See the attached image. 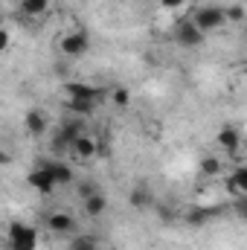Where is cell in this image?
I'll return each mask as SVG.
<instances>
[{
  "label": "cell",
  "instance_id": "83f0119b",
  "mask_svg": "<svg viewBox=\"0 0 247 250\" xmlns=\"http://www.w3.org/2000/svg\"><path fill=\"white\" fill-rule=\"evenodd\" d=\"M245 41H247V32H245Z\"/></svg>",
  "mask_w": 247,
  "mask_h": 250
},
{
  "label": "cell",
  "instance_id": "8fae6325",
  "mask_svg": "<svg viewBox=\"0 0 247 250\" xmlns=\"http://www.w3.org/2000/svg\"><path fill=\"white\" fill-rule=\"evenodd\" d=\"M47 125H50L47 114H44V111H38V108H32V111L23 117V128H26L32 137H41V134H47Z\"/></svg>",
  "mask_w": 247,
  "mask_h": 250
},
{
  "label": "cell",
  "instance_id": "ffe728a7",
  "mask_svg": "<svg viewBox=\"0 0 247 250\" xmlns=\"http://www.w3.org/2000/svg\"><path fill=\"white\" fill-rule=\"evenodd\" d=\"M224 15H227V21H230V23H242V21L247 18V12H245V6H242V3L224 6Z\"/></svg>",
  "mask_w": 247,
  "mask_h": 250
},
{
  "label": "cell",
  "instance_id": "7402d4cb",
  "mask_svg": "<svg viewBox=\"0 0 247 250\" xmlns=\"http://www.w3.org/2000/svg\"><path fill=\"white\" fill-rule=\"evenodd\" d=\"M218 172H221V160H218V157H204V160H201V175H209V178H212V175H218Z\"/></svg>",
  "mask_w": 247,
  "mask_h": 250
},
{
  "label": "cell",
  "instance_id": "277c9868",
  "mask_svg": "<svg viewBox=\"0 0 247 250\" xmlns=\"http://www.w3.org/2000/svg\"><path fill=\"white\" fill-rule=\"evenodd\" d=\"M175 41H178V47H184V50H195V47L204 44V32L195 26V21H181V23L175 26Z\"/></svg>",
  "mask_w": 247,
  "mask_h": 250
},
{
  "label": "cell",
  "instance_id": "e0dca14e",
  "mask_svg": "<svg viewBox=\"0 0 247 250\" xmlns=\"http://www.w3.org/2000/svg\"><path fill=\"white\" fill-rule=\"evenodd\" d=\"M151 192H148V187H134L131 189V195H128V204L134 207V209H148L151 207Z\"/></svg>",
  "mask_w": 247,
  "mask_h": 250
},
{
  "label": "cell",
  "instance_id": "2e32d148",
  "mask_svg": "<svg viewBox=\"0 0 247 250\" xmlns=\"http://www.w3.org/2000/svg\"><path fill=\"white\" fill-rule=\"evenodd\" d=\"M221 212H224L221 207H209V209H206V207H204V209H189V212H186V221H189V224H206V221L218 218Z\"/></svg>",
  "mask_w": 247,
  "mask_h": 250
},
{
  "label": "cell",
  "instance_id": "9c48e42d",
  "mask_svg": "<svg viewBox=\"0 0 247 250\" xmlns=\"http://www.w3.org/2000/svg\"><path fill=\"white\" fill-rule=\"evenodd\" d=\"M215 143H218V146H221L227 154H236V151L242 148V134H239L233 125H221V131H218Z\"/></svg>",
  "mask_w": 247,
  "mask_h": 250
},
{
  "label": "cell",
  "instance_id": "5bb4252c",
  "mask_svg": "<svg viewBox=\"0 0 247 250\" xmlns=\"http://www.w3.org/2000/svg\"><path fill=\"white\" fill-rule=\"evenodd\" d=\"M105 209H108V198H105V192H102V189H99L96 195L84 198V212H87L90 218H99Z\"/></svg>",
  "mask_w": 247,
  "mask_h": 250
},
{
  "label": "cell",
  "instance_id": "52a82bcc",
  "mask_svg": "<svg viewBox=\"0 0 247 250\" xmlns=\"http://www.w3.org/2000/svg\"><path fill=\"white\" fill-rule=\"evenodd\" d=\"M26 184L35 189V192H41V195H53V192H56V187H59V184H56V178H53V175H50V172H47L41 163H38V166L29 172Z\"/></svg>",
  "mask_w": 247,
  "mask_h": 250
},
{
  "label": "cell",
  "instance_id": "ba28073f",
  "mask_svg": "<svg viewBox=\"0 0 247 250\" xmlns=\"http://www.w3.org/2000/svg\"><path fill=\"white\" fill-rule=\"evenodd\" d=\"M47 227L59 236H76V218L70 212H62V209L47 215Z\"/></svg>",
  "mask_w": 247,
  "mask_h": 250
},
{
  "label": "cell",
  "instance_id": "d4e9b609",
  "mask_svg": "<svg viewBox=\"0 0 247 250\" xmlns=\"http://www.w3.org/2000/svg\"><path fill=\"white\" fill-rule=\"evenodd\" d=\"M160 6H163V9H169V12H175V9L186 6V0H160Z\"/></svg>",
  "mask_w": 247,
  "mask_h": 250
},
{
  "label": "cell",
  "instance_id": "5b68a950",
  "mask_svg": "<svg viewBox=\"0 0 247 250\" xmlns=\"http://www.w3.org/2000/svg\"><path fill=\"white\" fill-rule=\"evenodd\" d=\"M62 53L67 56V59H82L87 50H90V38L82 32V29H76V32H67L62 38Z\"/></svg>",
  "mask_w": 247,
  "mask_h": 250
},
{
  "label": "cell",
  "instance_id": "9a60e30c",
  "mask_svg": "<svg viewBox=\"0 0 247 250\" xmlns=\"http://www.w3.org/2000/svg\"><path fill=\"white\" fill-rule=\"evenodd\" d=\"M96 148H99V146H96V140L82 134V137L76 140V146H73V154H76L79 160H90V157L96 154Z\"/></svg>",
  "mask_w": 247,
  "mask_h": 250
},
{
  "label": "cell",
  "instance_id": "603a6c76",
  "mask_svg": "<svg viewBox=\"0 0 247 250\" xmlns=\"http://www.w3.org/2000/svg\"><path fill=\"white\" fill-rule=\"evenodd\" d=\"M96 192H99V187H96V184H90V181L79 184V195H82V201H84V198H90V195H96Z\"/></svg>",
  "mask_w": 247,
  "mask_h": 250
},
{
  "label": "cell",
  "instance_id": "44dd1931",
  "mask_svg": "<svg viewBox=\"0 0 247 250\" xmlns=\"http://www.w3.org/2000/svg\"><path fill=\"white\" fill-rule=\"evenodd\" d=\"M111 99H114L117 108H128V105H131V90H128V87H114V90H111Z\"/></svg>",
  "mask_w": 247,
  "mask_h": 250
},
{
  "label": "cell",
  "instance_id": "6da1fadb",
  "mask_svg": "<svg viewBox=\"0 0 247 250\" xmlns=\"http://www.w3.org/2000/svg\"><path fill=\"white\" fill-rule=\"evenodd\" d=\"M9 250H38V230L23 221L9 224Z\"/></svg>",
  "mask_w": 247,
  "mask_h": 250
},
{
  "label": "cell",
  "instance_id": "ac0fdd59",
  "mask_svg": "<svg viewBox=\"0 0 247 250\" xmlns=\"http://www.w3.org/2000/svg\"><path fill=\"white\" fill-rule=\"evenodd\" d=\"M50 3L53 0H21V12L26 18H41V15L50 12Z\"/></svg>",
  "mask_w": 247,
  "mask_h": 250
},
{
  "label": "cell",
  "instance_id": "3957f363",
  "mask_svg": "<svg viewBox=\"0 0 247 250\" xmlns=\"http://www.w3.org/2000/svg\"><path fill=\"white\" fill-rule=\"evenodd\" d=\"M79 137H82V120L79 117L64 120L62 128H59V134H56V140H53V148L56 151H73V146H76Z\"/></svg>",
  "mask_w": 247,
  "mask_h": 250
},
{
  "label": "cell",
  "instance_id": "7a4b0ae2",
  "mask_svg": "<svg viewBox=\"0 0 247 250\" xmlns=\"http://www.w3.org/2000/svg\"><path fill=\"white\" fill-rule=\"evenodd\" d=\"M192 21L206 35V32H218L227 23V15H224V6H201V9H195V18Z\"/></svg>",
  "mask_w": 247,
  "mask_h": 250
},
{
  "label": "cell",
  "instance_id": "7c38bea8",
  "mask_svg": "<svg viewBox=\"0 0 247 250\" xmlns=\"http://www.w3.org/2000/svg\"><path fill=\"white\" fill-rule=\"evenodd\" d=\"M227 192L233 195H247V166H236L233 175L227 178Z\"/></svg>",
  "mask_w": 247,
  "mask_h": 250
},
{
  "label": "cell",
  "instance_id": "484cf974",
  "mask_svg": "<svg viewBox=\"0 0 247 250\" xmlns=\"http://www.w3.org/2000/svg\"><path fill=\"white\" fill-rule=\"evenodd\" d=\"M160 218H163V221H172V209H169V207H160Z\"/></svg>",
  "mask_w": 247,
  "mask_h": 250
},
{
  "label": "cell",
  "instance_id": "4316f807",
  "mask_svg": "<svg viewBox=\"0 0 247 250\" xmlns=\"http://www.w3.org/2000/svg\"><path fill=\"white\" fill-rule=\"evenodd\" d=\"M9 41H12V35H9V32H3V44H0V47H3V50H9Z\"/></svg>",
  "mask_w": 247,
  "mask_h": 250
},
{
  "label": "cell",
  "instance_id": "cb8c5ba5",
  "mask_svg": "<svg viewBox=\"0 0 247 250\" xmlns=\"http://www.w3.org/2000/svg\"><path fill=\"white\" fill-rule=\"evenodd\" d=\"M236 212H239L242 221H247V195H242V198L236 201Z\"/></svg>",
  "mask_w": 247,
  "mask_h": 250
},
{
  "label": "cell",
  "instance_id": "d6986e66",
  "mask_svg": "<svg viewBox=\"0 0 247 250\" xmlns=\"http://www.w3.org/2000/svg\"><path fill=\"white\" fill-rule=\"evenodd\" d=\"M67 250H99V239H96V236H84V233H79V236L70 239Z\"/></svg>",
  "mask_w": 247,
  "mask_h": 250
},
{
  "label": "cell",
  "instance_id": "30bf717a",
  "mask_svg": "<svg viewBox=\"0 0 247 250\" xmlns=\"http://www.w3.org/2000/svg\"><path fill=\"white\" fill-rule=\"evenodd\" d=\"M41 166L56 178V184H59V187L73 184V169H70L67 163H62V160H41Z\"/></svg>",
  "mask_w": 247,
  "mask_h": 250
},
{
  "label": "cell",
  "instance_id": "4fadbf2b",
  "mask_svg": "<svg viewBox=\"0 0 247 250\" xmlns=\"http://www.w3.org/2000/svg\"><path fill=\"white\" fill-rule=\"evenodd\" d=\"M64 105H67V111H70L73 117H79V120H82V117H93L99 102H87V99H67Z\"/></svg>",
  "mask_w": 247,
  "mask_h": 250
},
{
  "label": "cell",
  "instance_id": "8992f818",
  "mask_svg": "<svg viewBox=\"0 0 247 250\" xmlns=\"http://www.w3.org/2000/svg\"><path fill=\"white\" fill-rule=\"evenodd\" d=\"M64 93H67V99H87V102H99L105 96L102 87H93V84H84V82H67Z\"/></svg>",
  "mask_w": 247,
  "mask_h": 250
}]
</instances>
